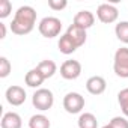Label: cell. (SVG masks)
I'll list each match as a JSON object with an SVG mask.
<instances>
[{
	"label": "cell",
	"mask_w": 128,
	"mask_h": 128,
	"mask_svg": "<svg viewBox=\"0 0 128 128\" xmlns=\"http://www.w3.org/2000/svg\"><path fill=\"white\" fill-rule=\"evenodd\" d=\"M50 119L45 114H33L29 120V128H50Z\"/></svg>",
	"instance_id": "e0dca14e"
},
{
	"label": "cell",
	"mask_w": 128,
	"mask_h": 128,
	"mask_svg": "<svg viewBox=\"0 0 128 128\" xmlns=\"http://www.w3.org/2000/svg\"><path fill=\"white\" fill-rule=\"evenodd\" d=\"M57 47H59V51H60V53H63V54H72V53L78 48V47L76 45V42H74V41H72L66 33L60 36Z\"/></svg>",
	"instance_id": "5bb4252c"
},
{
	"label": "cell",
	"mask_w": 128,
	"mask_h": 128,
	"mask_svg": "<svg viewBox=\"0 0 128 128\" xmlns=\"http://www.w3.org/2000/svg\"><path fill=\"white\" fill-rule=\"evenodd\" d=\"M82 74V63L78 60H65L60 66V76L65 80H76Z\"/></svg>",
	"instance_id": "8992f818"
},
{
	"label": "cell",
	"mask_w": 128,
	"mask_h": 128,
	"mask_svg": "<svg viewBox=\"0 0 128 128\" xmlns=\"http://www.w3.org/2000/svg\"><path fill=\"white\" fill-rule=\"evenodd\" d=\"M106 88H107V83H106L104 77H101V76H94V77L88 78V82H86V89L92 95H101L106 90Z\"/></svg>",
	"instance_id": "9c48e42d"
},
{
	"label": "cell",
	"mask_w": 128,
	"mask_h": 128,
	"mask_svg": "<svg viewBox=\"0 0 128 128\" xmlns=\"http://www.w3.org/2000/svg\"><path fill=\"white\" fill-rule=\"evenodd\" d=\"M110 126L112 128H128V120L124 116H114L110 120Z\"/></svg>",
	"instance_id": "7402d4cb"
},
{
	"label": "cell",
	"mask_w": 128,
	"mask_h": 128,
	"mask_svg": "<svg viewBox=\"0 0 128 128\" xmlns=\"http://www.w3.org/2000/svg\"><path fill=\"white\" fill-rule=\"evenodd\" d=\"M38 30L44 38H54L62 30V21L56 17H45L41 20Z\"/></svg>",
	"instance_id": "7a4b0ae2"
},
{
	"label": "cell",
	"mask_w": 128,
	"mask_h": 128,
	"mask_svg": "<svg viewBox=\"0 0 128 128\" xmlns=\"http://www.w3.org/2000/svg\"><path fill=\"white\" fill-rule=\"evenodd\" d=\"M36 23V11L32 6H20L11 23V30L15 35H27L33 30Z\"/></svg>",
	"instance_id": "6da1fadb"
},
{
	"label": "cell",
	"mask_w": 128,
	"mask_h": 128,
	"mask_svg": "<svg viewBox=\"0 0 128 128\" xmlns=\"http://www.w3.org/2000/svg\"><path fill=\"white\" fill-rule=\"evenodd\" d=\"M113 70H114V74L118 77L128 78V48L126 47L118 48V51L114 53Z\"/></svg>",
	"instance_id": "3957f363"
},
{
	"label": "cell",
	"mask_w": 128,
	"mask_h": 128,
	"mask_svg": "<svg viewBox=\"0 0 128 128\" xmlns=\"http://www.w3.org/2000/svg\"><path fill=\"white\" fill-rule=\"evenodd\" d=\"M12 12V5L9 0H0V18H6Z\"/></svg>",
	"instance_id": "44dd1931"
},
{
	"label": "cell",
	"mask_w": 128,
	"mask_h": 128,
	"mask_svg": "<svg viewBox=\"0 0 128 128\" xmlns=\"http://www.w3.org/2000/svg\"><path fill=\"white\" fill-rule=\"evenodd\" d=\"M44 76L41 74V71L38 70V68H33V70H30L27 74H26V77H24V82H26V84L29 86V88H39L42 83H44Z\"/></svg>",
	"instance_id": "4fadbf2b"
},
{
	"label": "cell",
	"mask_w": 128,
	"mask_h": 128,
	"mask_svg": "<svg viewBox=\"0 0 128 128\" xmlns=\"http://www.w3.org/2000/svg\"><path fill=\"white\" fill-rule=\"evenodd\" d=\"M78 128H98V120L92 113H82L78 118Z\"/></svg>",
	"instance_id": "2e32d148"
},
{
	"label": "cell",
	"mask_w": 128,
	"mask_h": 128,
	"mask_svg": "<svg viewBox=\"0 0 128 128\" xmlns=\"http://www.w3.org/2000/svg\"><path fill=\"white\" fill-rule=\"evenodd\" d=\"M102 128H112V126H110V124H108V125H104Z\"/></svg>",
	"instance_id": "d4e9b609"
},
{
	"label": "cell",
	"mask_w": 128,
	"mask_h": 128,
	"mask_svg": "<svg viewBox=\"0 0 128 128\" xmlns=\"http://www.w3.org/2000/svg\"><path fill=\"white\" fill-rule=\"evenodd\" d=\"M11 70H12L11 62H9L5 56H2V57H0V77H2V78H6V77L11 74Z\"/></svg>",
	"instance_id": "ffe728a7"
},
{
	"label": "cell",
	"mask_w": 128,
	"mask_h": 128,
	"mask_svg": "<svg viewBox=\"0 0 128 128\" xmlns=\"http://www.w3.org/2000/svg\"><path fill=\"white\" fill-rule=\"evenodd\" d=\"M36 68L41 71V74L44 76L45 80H47V78H51V77L56 74V71H57L56 63H54L53 60H50V59H45V60L39 62V65H38Z\"/></svg>",
	"instance_id": "9a60e30c"
},
{
	"label": "cell",
	"mask_w": 128,
	"mask_h": 128,
	"mask_svg": "<svg viewBox=\"0 0 128 128\" xmlns=\"http://www.w3.org/2000/svg\"><path fill=\"white\" fill-rule=\"evenodd\" d=\"M96 17L101 23L104 24H112L118 20L119 17V12H118V8L110 5V3H102L98 6L96 9Z\"/></svg>",
	"instance_id": "52a82bcc"
},
{
	"label": "cell",
	"mask_w": 128,
	"mask_h": 128,
	"mask_svg": "<svg viewBox=\"0 0 128 128\" xmlns=\"http://www.w3.org/2000/svg\"><path fill=\"white\" fill-rule=\"evenodd\" d=\"M32 102H33V106H35L38 110H41V112L50 110V108L53 107V104H54L53 92H51L50 89H44V88H41V89H38V90L33 94V96H32Z\"/></svg>",
	"instance_id": "277c9868"
},
{
	"label": "cell",
	"mask_w": 128,
	"mask_h": 128,
	"mask_svg": "<svg viewBox=\"0 0 128 128\" xmlns=\"http://www.w3.org/2000/svg\"><path fill=\"white\" fill-rule=\"evenodd\" d=\"M5 96H6V101L11 106L18 107V106L24 104V101H26V90L21 86H9L6 89Z\"/></svg>",
	"instance_id": "ba28073f"
},
{
	"label": "cell",
	"mask_w": 128,
	"mask_h": 128,
	"mask_svg": "<svg viewBox=\"0 0 128 128\" xmlns=\"http://www.w3.org/2000/svg\"><path fill=\"white\" fill-rule=\"evenodd\" d=\"M114 33L118 39L124 44H128V21H120L114 27Z\"/></svg>",
	"instance_id": "ac0fdd59"
},
{
	"label": "cell",
	"mask_w": 128,
	"mask_h": 128,
	"mask_svg": "<svg viewBox=\"0 0 128 128\" xmlns=\"http://www.w3.org/2000/svg\"><path fill=\"white\" fill-rule=\"evenodd\" d=\"M118 102L120 106V110L124 113L125 118H128V88L122 89L119 94H118Z\"/></svg>",
	"instance_id": "d6986e66"
},
{
	"label": "cell",
	"mask_w": 128,
	"mask_h": 128,
	"mask_svg": "<svg viewBox=\"0 0 128 128\" xmlns=\"http://www.w3.org/2000/svg\"><path fill=\"white\" fill-rule=\"evenodd\" d=\"M66 5H68L66 0H48V6L53 11H62L66 8Z\"/></svg>",
	"instance_id": "603a6c76"
},
{
	"label": "cell",
	"mask_w": 128,
	"mask_h": 128,
	"mask_svg": "<svg viewBox=\"0 0 128 128\" xmlns=\"http://www.w3.org/2000/svg\"><path fill=\"white\" fill-rule=\"evenodd\" d=\"M94 23H95V15L90 11H80L74 17V24L78 26V27H82V29H84V30L89 29V27H92Z\"/></svg>",
	"instance_id": "30bf717a"
},
{
	"label": "cell",
	"mask_w": 128,
	"mask_h": 128,
	"mask_svg": "<svg viewBox=\"0 0 128 128\" xmlns=\"http://www.w3.org/2000/svg\"><path fill=\"white\" fill-rule=\"evenodd\" d=\"M66 35L76 42L77 47H82V45L86 42V30L82 29V27H78V26H76V24H71V26L68 27Z\"/></svg>",
	"instance_id": "8fae6325"
},
{
	"label": "cell",
	"mask_w": 128,
	"mask_h": 128,
	"mask_svg": "<svg viewBox=\"0 0 128 128\" xmlns=\"http://www.w3.org/2000/svg\"><path fill=\"white\" fill-rule=\"evenodd\" d=\"M63 108L71 114L80 113L84 108V98L77 92H70L63 98Z\"/></svg>",
	"instance_id": "5b68a950"
},
{
	"label": "cell",
	"mask_w": 128,
	"mask_h": 128,
	"mask_svg": "<svg viewBox=\"0 0 128 128\" xmlns=\"http://www.w3.org/2000/svg\"><path fill=\"white\" fill-rule=\"evenodd\" d=\"M6 36V26L3 23H0V39H3Z\"/></svg>",
	"instance_id": "cb8c5ba5"
},
{
	"label": "cell",
	"mask_w": 128,
	"mask_h": 128,
	"mask_svg": "<svg viewBox=\"0 0 128 128\" xmlns=\"http://www.w3.org/2000/svg\"><path fill=\"white\" fill-rule=\"evenodd\" d=\"M21 116L15 112H8L2 118V128H21Z\"/></svg>",
	"instance_id": "7c38bea8"
}]
</instances>
